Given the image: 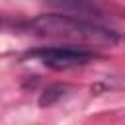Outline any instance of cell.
Returning a JSON list of instances; mask_svg holds the SVG:
<instances>
[{"mask_svg": "<svg viewBox=\"0 0 125 125\" xmlns=\"http://www.w3.org/2000/svg\"><path fill=\"white\" fill-rule=\"evenodd\" d=\"M37 35L47 37H62V39H76V41H117V33H113L107 27H102L100 23L88 21L82 16H62V14H51V16H39L29 21L27 25Z\"/></svg>", "mask_w": 125, "mask_h": 125, "instance_id": "6da1fadb", "label": "cell"}, {"mask_svg": "<svg viewBox=\"0 0 125 125\" xmlns=\"http://www.w3.org/2000/svg\"><path fill=\"white\" fill-rule=\"evenodd\" d=\"M29 55L33 59H39V62H43L53 70H68L74 66L88 64L94 59V55L84 47H49L33 51Z\"/></svg>", "mask_w": 125, "mask_h": 125, "instance_id": "7a4b0ae2", "label": "cell"}]
</instances>
